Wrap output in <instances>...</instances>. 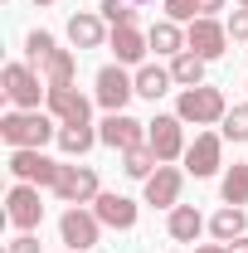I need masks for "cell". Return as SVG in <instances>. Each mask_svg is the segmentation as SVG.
<instances>
[{
  "instance_id": "52a82bcc",
  "label": "cell",
  "mask_w": 248,
  "mask_h": 253,
  "mask_svg": "<svg viewBox=\"0 0 248 253\" xmlns=\"http://www.w3.org/2000/svg\"><path fill=\"white\" fill-rule=\"evenodd\" d=\"M146 131H151V126L136 122V117H126V112H107V122L97 126V141L112 146V151H136V146H146Z\"/></svg>"
},
{
  "instance_id": "2e32d148",
  "label": "cell",
  "mask_w": 248,
  "mask_h": 253,
  "mask_svg": "<svg viewBox=\"0 0 248 253\" xmlns=\"http://www.w3.org/2000/svg\"><path fill=\"white\" fill-rule=\"evenodd\" d=\"M68 39H73V49H102L112 34L102 30V20H97V15L78 10V15H68Z\"/></svg>"
},
{
  "instance_id": "d6a6232c",
  "label": "cell",
  "mask_w": 248,
  "mask_h": 253,
  "mask_svg": "<svg viewBox=\"0 0 248 253\" xmlns=\"http://www.w3.org/2000/svg\"><path fill=\"white\" fill-rule=\"evenodd\" d=\"M214 10H224V0H200V15H209V20H214Z\"/></svg>"
},
{
  "instance_id": "e575fe53",
  "label": "cell",
  "mask_w": 248,
  "mask_h": 253,
  "mask_svg": "<svg viewBox=\"0 0 248 253\" xmlns=\"http://www.w3.org/2000/svg\"><path fill=\"white\" fill-rule=\"evenodd\" d=\"M195 253H229V249H224V244H200Z\"/></svg>"
},
{
  "instance_id": "d6986e66",
  "label": "cell",
  "mask_w": 248,
  "mask_h": 253,
  "mask_svg": "<svg viewBox=\"0 0 248 253\" xmlns=\"http://www.w3.org/2000/svg\"><path fill=\"white\" fill-rule=\"evenodd\" d=\"M39 68H44V83H49V88H73V73H78V59H73L68 49H54V54H49V59L39 63Z\"/></svg>"
},
{
  "instance_id": "30bf717a",
  "label": "cell",
  "mask_w": 248,
  "mask_h": 253,
  "mask_svg": "<svg viewBox=\"0 0 248 253\" xmlns=\"http://www.w3.org/2000/svg\"><path fill=\"white\" fill-rule=\"evenodd\" d=\"M131 97H136V78H126L122 63H107V68L97 73V102H102L107 112H122Z\"/></svg>"
},
{
  "instance_id": "8d00e7d4",
  "label": "cell",
  "mask_w": 248,
  "mask_h": 253,
  "mask_svg": "<svg viewBox=\"0 0 248 253\" xmlns=\"http://www.w3.org/2000/svg\"><path fill=\"white\" fill-rule=\"evenodd\" d=\"M136 5H151V0H136Z\"/></svg>"
},
{
  "instance_id": "4316f807",
  "label": "cell",
  "mask_w": 248,
  "mask_h": 253,
  "mask_svg": "<svg viewBox=\"0 0 248 253\" xmlns=\"http://www.w3.org/2000/svg\"><path fill=\"white\" fill-rule=\"evenodd\" d=\"M97 10H102V20H107L112 30H122V25H136V0H102Z\"/></svg>"
},
{
  "instance_id": "ac0fdd59",
  "label": "cell",
  "mask_w": 248,
  "mask_h": 253,
  "mask_svg": "<svg viewBox=\"0 0 248 253\" xmlns=\"http://www.w3.org/2000/svg\"><path fill=\"white\" fill-rule=\"evenodd\" d=\"M165 229H170V239H175V244H195V239H200V229H205V214H200L195 205H175V210H170V219H165Z\"/></svg>"
},
{
  "instance_id": "ba28073f",
  "label": "cell",
  "mask_w": 248,
  "mask_h": 253,
  "mask_svg": "<svg viewBox=\"0 0 248 253\" xmlns=\"http://www.w3.org/2000/svg\"><path fill=\"white\" fill-rule=\"evenodd\" d=\"M59 234H63V244H68V249L88 253V249L97 244V234H102V219H97L93 210H83V205H68V210H63V219H59Z\"/></svg>"
},
{
  "instance_id": "7a4b0ae2",
  "label": "cell",
  "mask_w": 248,
  "mask_h": 253,
  "mask_svg": "<svg viewBox=\"0 0 248 253\" xmlns=\"http://www.w3.org/2000/svg\"><path fill=\"white\" fill-rule=\"evenodd\" d=\"M224 112H229V102H224V93L219 88H185V93L175 97V117L180 122H195V126H214L224 122Z\"/></svg>"
},
{
  "instance_id": "cb8c5ba5",
  "label": "cell",
  "mask_w": 248,
  "mask_h": 253,
  "mask_svg": "<svg viewBox=\"0 0 248 253\" xmlns=\"http://www.w3.org/2000/svg\"><path fill=\"white\" fill-rule=\"evenodd\" d=\"M156 166H161V161H156V151H151V146L122 151V170L131 175V180H151V175H156Z\"/></svg>"
},
{
  "instance_id": "7c38bea8",
  "label": "cell",
  "mask_w": 248,
  "mask_h": 253,
  "mask_svg": "<svg viewBox=\"0 0 248 253\" xmlns=\"http://www.w3.org/2000/svg\"><path fill=\"white\" fill-rule=\"evenodd\" d=\"M185 49H195L200 59H219L229 49V30L219 20H209V15H200V20H190V30H185Z\"/></svg>"
},
{
  "instance_id": "f35d334b",
  "label": "cell",
  "mask_w": 248,
  "mask_h": 253,
  "mask_svg": "<svg viewBox=\"0 0 248 253\" xmlns=\"http://www.w3.org/2000/svg\"><path fill=\"white\" fill-rule=\"evenodd\" d=\"M68 253H78V249H68Z\"/></svg>"
},
{
  "instance_id": "6da1fadb",
  "label": "cell",
  "mask_w": 248,
  "mask_h": 253,
  "mask_svg": "<svg viewBox=\"0 0 248 253\" xmlns=\"http://www.w3.org/2000/svg\"><path fill=\"white\" fill-rule=\"evenodd\" d=\"M54 122H59L54 112H20V107H15V112L0 117V136H5L10 151H15V146H44L49 136H59Z\"/></svg>"
},
{
  "instance_id": "8fae6325",
  "label": "cell",
  "mask_w": 248,
  "mask_h": 253,
  "mask_svg": "<svg viewBox=\"0 0 248 253\" xmlns=\"http://www.w3.org/2000/svg\"><path fill=\"white\" fill-rule=\"evenodd\" d=\"M219 156H224V131H200L195 146H185V170L195 180H205L219 170Z\"/></svg>"
},
{
  "instance_id": "4fadbf2b",
  "label": "cell",
  "mask_w": 248,
  "mask_h": 253,
  "mask_svg": "<svg viewBox=\"0 0 248 253\" xmlns=\"http://www.w3.org/2000/svg\"><path fill=\"white\" fill-rule=\"evenodd\" d=\"M44 102H49V112L59 117V126H93L88 122V97L78 93V88H44Z\"/></svg>"
},
{
  "instance_id": "484cf974",
  "label": "cell",
  "mask_w": 248,
  "mask_h": 253,
  "mask_svg": "<svg viewBox=\"0 0 248 253\" xmlns=\"http://www.w3.org/2000/svg\"><path fill=\"white\" fill-rule=\"evenodd\" d=\"M97 131L93 126H59V146L68 151V156H83V151H93Z\"/></svg>"
},
{
  "instance_id": "d4e9b609",
  "label": "cell",
  "mask_w": 248,
  "mask_h": 253,
  "mask_svg": "<svg viewBox=\"0 0 248 253\" xmlns=\"http://www.w3.org/2000/svg\"><path fill=\"white\" fill-rule=\"evenodd\" d=\"M224 205H239V210L248 205V161L224 170Z\"/></svg>"
},
{
  "instance_id": "8992f818",
  "label": "cell",
  "mask_w": 248,
  "mask_h": 253,
  "mask_svg": "<svg viewBox=\"0 0 248 253\" xmlns=\"http://www.w3.org/2000/svg\"><path fill=\"white\" fill-rule=\"evenodd\" d=\"M5 219L15 224L20 234L39 229V219H44V205H39V185H25V180H15V185H10V195H5Z\"/></svg>"
},
{
  "instance_id": "3957f363",
  "label": "cell",
  "mask_w": 248,
  "mask_h": 253,
  "mask_svg": "<svg viewBox=\"0 0 248 253\" xmlns=\"http://www.w3.org/2000/svg\"><path fill=\"white\" fill-rule=\"evenodd\" d=\"M10 175L25 180V185H49L54 190V180L63 175V166L49 161L39 146H15V151H10Z\"/></svg>"
},
{
  "instance_id": "4dcf8cb0",
  "label": "cell",
  "mask_w": 248,
  "mask_h": 253,
  "mask_svg": "<svg viewBox=\"0 0 248 253\" xmlns=\"http://www.w3.org/2000/svg\"><path fill=\"white\" fill-rule=\"evenodd\" d=\"M224 30H229V39H244V44H248V10H244V5L229 15V25H224Z\"/></svg>"
},
{
  "instance_id": "603a6c76",
  "label": "cell",
  "mask_w": 248,
  "mask_h": 253,
  "mask_svg": "<svg viewBox=\"0 0 248 253\" xmlns=\"http://www.w3.org/2000/svg\"><path fill=\"white\" fill-rule=\"evenodd\" d=\"M209 234H214L219 244H234V239H244V210H239V205H224L214 219H209Z\"/></svg>"
},
{
  "instance_id": "f1b7e54d",
  "label": "cell",
  "mask_w": 248,
  "mask_h": 253,
  "mask_svg": "<svg viewBox=\"0 0 248 253\" xmlns=\"http://www.w3.org/2000/svg\"><path fill=\"white\" fill-rule=\"evenodd\" d=\"M54 49H59V44H54V34H44V30H34L30 39H25V54H30V63H34V68H39V63L49 59Z\"/></svg>"
},
{
  "instance_id": "44dd1931",
  "label": "cell",
  "mask_w": 248,
  "mask_h": 253,
  "mask_svg": "<svg viewBox=\"0 0 248 253\" xmlns=\"http://www.w3.org/2000/svg\"><path fill=\"white\" fill-rule=\"evenodd\" d=\"M170 83H175V78H170V68H161V63H146V68H136V97H165L170 93Z\"/></svg>"
},
{
  "instance_id": "83f0119b",
  "label": "cell",
  "mask_w": 248,
  "mask_h": 253,
  "mask_svg": "<svg viewBox=\"0 0 248 253\" xmlns=\"http://www.w3.org/2000/svg\"><path fill=\"white\" fill-rule=\"evenodd\" d=\"M229 141H248V102H239V107H229L224 112V126H219Z\"/></svg>"
},
{
  "instance_id": "5bb4252c",
  "label": "cell",
  "mask_w": 248,
  "mask_h": 253,
  "mask_svg": "<svg viewBox=\"0 0 248 253\" xmlns=\"http://www.w3.org/2000/svg\"><path fill=\"white\" fill-rule=\"evenodd\" d=\"M180 185H185V170L156 166V175L146 180V205H156V210H175V205H180Z\"/></svg>"
},
{
  "instance_id": "5b68a950",
  "label": "cell",
  "mask_w": 248,
  "mask_h": 253,
  "mask_svg": "<svg viewBox=\"0 0 248 253\" xmlns=\"http://www.w3.org/2000/svg\"><path fill=\"white\" fill-rule=\"evenodd\" d=\"M151 131H146V146L156 151V161L161 166H170V161L185 156V122L170 112V117H156V122H146Z\"/></svg>"
},
{
  "instance_id": "d590c367",
  "label": "cell",
  "mask_w": 248,
  "mask_h": 253,
  "mask_svg": "<svg viewBox=\"0 0 248 253\" xmlns=\"http://www.w3.org/2000/svg\"><path fill=\"white\" fill-rule=\"evenodd\" d=\"M34 5H54V0H34Z\"/></svg>"
},
{
  "instance_id": "1f68e13d",
  "label": "cell",
  "mask_w": 248,
  "mask_h": 253,
  "mask_svg": "<svg viewBox=\"0 0 248 253\" xmlns=\"http://www.w3.org/2000/svg\"><path fill=\"white\" fill-rule=\"evenodd\" d=\"M5 253H39V239H34V234H20V239L5 244Z\"/></svg>"
},
{
  "instance_id": "9a60e30c",
  "label": "cell",
  "mask_w": 248,
  "mask_h": 253,
  "mask_svg": "<svg viewBox=\"0 0 248 253\" xmlns=\"http://www.w3.org/2000/svg\"><path fill=\"white\" fill-rule=\"evenodd\" d=\"M93 214L107 224V229H131V224H136V200H126V195H97Z\"/></svg>"
},
{
  "instance_id": "277c9868",
  "label": "cell",
  "mask_w": 248,
  "mask_h": 253,
  "mask_svg": "<svg viewBox=\"0 0 248 253\" xmlns=\"http://www.w3.org/2000/svg\"><path fill=\"white\" fill-rule=\"evenodd\" d=\"M0 83H5V97L20 112H39V88H49V83H39V73H34L30 63H5Z\"/></svg>"
},
{
  "instance_id": "f546056e",
  "label": "cell",
  "mask_w": 248,
  "mask_h": 253,
  "mask_svg": "<svg viewBox=\"0 0 248 253\" xmlns=\"http://www.w3.org/2000/svg\"><path fill=\"white\" fill-rule=\"evenodd\" d=\"M165 20H200V0H165Z\"/></svg>"
},
{
  "instance_id": "7402d4cb",
  "label": "cell",
  "mask_w": 248,
  "mask_h": 253,
  "mask_svg": "<svg viewBox=\"0 0 248 253\" xmlns=\"http://www.w3.org/2000/svg\"><path fill=\"white\" fill-rule=\"evenodd\" d=\"M205 63H209V59H200L195 49H185V54L170 59V78H175L180 88H200V83H205Z\"/></svg>"
},
{
  "instance_id": "9c48e42d",
  "label": "cell",
  "mask_w": 248,
  "mask_h": 253,
  "mask_svg": "<svg viewBox=\"0 0 248 253\" xmlns=\"http://www.w3.org/2000/svg\"><path fill=\"white\" fill-rule=\"evenodd\" d=\"M54 195H59L63 205H93L102 185H97V170L93 166H63V175L54 180Z\"/></svg>"
},
{
  "instance_id": "ffe728a7",
  "label": "cell",
  "mask_w": 248,
  "mask_h": 253,
  "mask_svg": "<svg viewBox=\"0 0 248 253\" xmlns=\"http://www.w3.org/2000/svg\"><path fill=\"white\" fill-rule=\"evenodd\" d=\"M146 39H151L156 54H170V59H175V54H185V30H180L175 20H156Z\"/></svg>"
},
{
  "instance_id": "74e56055",
  "label": "cell",
  "mask_w": 248,
  "mask_h": 253,
  "mask_svg": "<svg viewBox=\"0 0 248 253\" xmlns=\"http://www.w3.org/2000/svg\"><path fill=\"white\" fill-rule=\"evenodd\" d=\"M239 5H244V10H248V0H239Z\"/></svg>"
},
{
  "instance_id": "e0dca14e",
  "label": "cell",
  "mask_w": 248,
  "mask_h": 253,
  "mask_svg": "<svg viewBox=\"0 0 248 253\" xmlns=\"http://www.w3.org/2000/svg\"><path fill=\"white\" fill-rule=\"evenodd\" d=\"M112 54H117V63H141L146 59V49H151V39L136 30V25H122V30H112Z\"/></svg>"
},
{
  "instance_id": "836d02e7",
  "label": "cell",
  "mask_w": 248,
  "mask_h": 253,
  "mask_svg": "<svg viewBox=\"0 0 248 253\" xmlns=\"http://www.w3.org/2000/svg\"><path fill=\"white\" fill-rule=\"evenodd\" d=\"M224 249H229V253H248V234H244V239H234V244H224Z\"/></svg>"
}]
</instances>
